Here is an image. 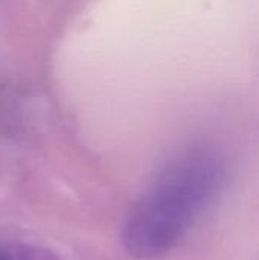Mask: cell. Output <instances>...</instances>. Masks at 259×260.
Wrapping results in <instances>:
<instances>
[{
    "label": "cell",
    "mask_w": 259,
    "mask_h": 260,
    "mask_svg": "<svg viewBox=\"0 0 259 260\" xmlns=\"http://www.w3.org/2000/svg\"><path fill=\"white\" fill-rule=\"evenodd\" d=\"M223 163L198 149L171 163L134 207L124 241L136 257L151 259L169 251L215 198L223 183Z\"/></svg>",
    "instance_id": "cell-1"
},
{
    "label": "cell",
    "mask_w": 259,
    "mask_h": 260,
    "mask_svg": "<svg viewBox=\"0 0 259 260\" xmlns=\"http://www.w3.org/2000/svg\"><path fill=\"white\" fill-rule=\"evenodd\" d=\"M0 260H58L52 253L37 247H9L0 250Z\"/></svg>",
    "instance_id": "cell-2"
}]
</instances>
